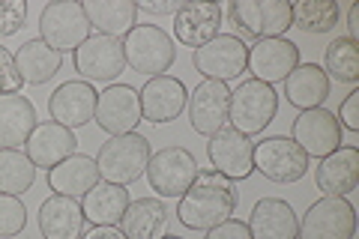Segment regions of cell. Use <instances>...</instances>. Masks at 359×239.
<instances>
[{"label":"cell","instance_id":"cell-1","mask_svg":"<svg viewBox=\"0 0 359 239\" xmlns=\"http://www.w3.org/2000/svg\"><path fill=\"white\" fill-rule=\"evenodd\" d=\"M237 203H240V191L237 183L228 177H222L219 170H201L192 179V186L183 191L180 198V207H177V219L189 231H212L219 227L222 221H228L233 212H237Z\"/></svg>","mask_w":359,"mask_h":239},{"label":"cell","instance_id":"cell-2","mask_svg":"<svg viewBox=\"0 0 359 239\" xmlns=\"http://www.w3.org/2000/svg\"><path fill=\"white\" fill-rule=\"evenodd\" d=\"M150 156H153V150L144 135H138V132L111 135L96 153V170H99V177H102V183L132 186L147 174Z\"/></svg>","mask_w":359,"mask_h":239},{"label":"cell","instance_id":"cell-3","mask_svg":"<svg viewBox=\"0 0 359 239\" xmlns=\"http://www.w3.org/2000/svg\"><path fill=\"white\" fill-rule=\"evenodd\" d=\"M123 54L126 66H132L138 75H165L177 60V45L168 36V30L156 25H135L123 36Z\"/></svg>","mask_w":359,"mask_h":239},{"label":"cell","instance_id":"cell-4","mask_svg":"<svg viewBox=\"0 0 359 239\" xmlns=\"http://www.w3.org/2000/svg\"><path fill=\"white\" fill-rule=\"evenodd\" d=\"M276 114H278V96L269 84L249 78V81H240L237 90H231V108H228L231 129L252 138V135L264 132L273 123Z\"/></svg>","mask_w":359,"mask_h":239},{"label":"cell","instance_id":"cell-5","mask_svg":"<svg viewBox=\"0 0 359 239\" xmlns=\"http://www.w3.org/2000/svg\"><path fill=\"white\" fill-rule=\"evenodd\" d=\"M39 33L42 42L51 45L54 51H78L81 45L93 36V27L84 15V6L75 4V0H57V4H48L39 15Z\"/></svg>","mask_w":359,"mask_h":239},{"label":"cell","instance_id":"cell-6","mask_svg":"<svg viewBox=\"0 0 359 239\" xmlns=\"http://www.w3.org/2000/svg\"><path fill=\"white\" fill-rule=\"evenodd\" d=\"M192 63H195V69L204 75V81L228 84L245 72L249 45H245L243 36H237V33H219L216 39H210L207 45H201L198 51H192Z\"/></svg>","mask_w":359,"mask_h":239},{"label":"cell","instance_id":"cell-7","mask_svg":"<svg viewBox=\"0 0 359 239\" xmlns=\"http://www.w3.org/2000/svg\"><path fill=\"white\" fill-rule=\"evenodd\" d=\"M311 158L287 138V135H273L255 144V170L264 174L269 183L287 186L309 174Z\"/></svg>","mask_w":359,"mask_h":239},{"label":"cell","instance_id":"cell-8","mask_svg":"<svg viewBox=\"0 0 359 239\" xmlns=\"http://www.w3.org/2000/svg\"><path fill=\"white\" fill-rule=\"evenodd\" d=\"M228 15L240 33L255 39H273L282 36L287 27H294L287 0H233L228 6Z\"/></svg>","mask_w":359,"mask_h":239},{"label":"cell","instance_id":"cell-9","mask_svg":"<svg viewBox=\"0 0 359 239\" xmlns=\"http://www.w3.org/2000/svg\"><path fill=\"white\" fill-rule=\"evenodd\" d=\"M356 210L347 198H320L306 210L297 239H353Z\"/></svg>","mask_w":359,"mask_h":239},{"label":"cell","instance_id":"cell-10","mask_svg":"<svg viewBox=\"0 0 359 239\" xmlns=\"http://www.w3.org/2000/svg\"><path fill=\"white\" fill-rule=\"evenodd\" d=\"M75 69L87 84H114L120 72L126 69L123 39L93 33V36L75 51Z\"/></svg>","mask_w":359,"mask_h":239},{"label":"cell","instance_id":"cell-11","mask_svg":"<svg viewBox=\"0 0 359 239\" xmlns=\"http://www.w3.org/2000/svg\"><path fill=\"white\" fill-rule=\"evenodd\" d=\"M198 174L195 156L183 146H165V150L150 156L147 183L159 198H183V191L192 186Z\"/></svg>","mask_w":359,"mask_h":239},{"label":"cell","instance_id":"cell-12","mask_svg":"<svg viewBox=\"0 0 359 239\" xmlns=\"http://www.w3.org/2000/svg\"><path fill=\"white\" fill-rule=\"evenodd\" d=\"M290 141H294L309 158H327L341 146V123L327 108H311L299 111L290 129Z\"/></svg>","mask_w":359,"mask_h":239},{"label":"cell","instance_id":"cell-13","mask_svg":"<svg viewBox=\"0 0 359 239\" xmlns=\"http://www.w3.org/2000/svg\"><path fill=\"white\" fill-rule=\"evenodd\" d=\"M207 156L212 170H219L228 179H249L255 174V141L249 135H243L237 129L224 126L210 138Z\"/></svg>","mask_w":359,"mask_h":239},{"label":"cell","instance_id":"cell-14","mask_svg":"<svg viewBox=\"0 0 359 239\" xmlns=\"http://www.w3.org/2000/svg\"><path fill=\"white\" fill-rule=\"evenodd\" d=\"M96 126L111 135H129L141 123V96L129 84H108L96 96Z\"/></svg>","mask_w":359,"mask_h":239},{"label":"cell","instance_id":"cell-15","mask_svg":"<svg viewBox=\"0 0 359 239\" xmlns=\"http://www.w3.org/2000/svg\"><path fill=\"white\" fill-rule=\"evenodd\" d=\"M299 66V48L285 36H273V39H257L249 45V63L245 69L255 75V81L261 84H278Z\"/></svg>","mask_w":359,"mask_h":239},{"label":"cell","instance_id":"cell-16","mask_svg":"<svg viewBox=\"0 0 359 239\" xmlns=\"http://www.w3.org/2000/svg\"><path fill=\"white\" fill-rule=\"evenodd\" d=\"M138 96H141V120L162 126V123H171L186 111L189 90L174 75H156L144 84V90H138Z\"/></svg>","mask_w":359,"mask_h":239},{"label":"cell","instance_id":"cell-17","mask_svg":"<svg viewBox=\"0 0 359 239\" xmlns=\"http://www.w3.org/2000/svg\"><path fill=\"white\" fill-rule=\"evenodd\" d=\"M189 108V123L198 135L212 138L219 129L228 123V108H231V90L222 81H201L192 96L186 102Z\"/></svg>","mask_w":359,"mask_h":239},{"label":"cell","instance_id":"cell-18","mask_svg":"<svg viewBox=\"0 0 359 239\" xmlns=\"http://www.w3.org/2000/svg\"><path fill=\"white\" fill-rule=\"evenodd\" d=\"M96 90L87 81H66L51 93L48 99V114L54 123L66 129H81L96 117Z\"/></svg>","mask_w":359,"mask_h":239},{"label":"cell","instance_id":"cell-19","mask_svg":"<svg viewBox=\"0 0 359 239\" xmlns=\"http://www.w3.org/2000/svg\"><path fill=\"white\" fill-rule=\"evenodd\" d=\"M75 150H78L75 132L66 129V126H60V123H54V120L36 123V129L30 132V138H27V144H25L27 158H30V162L36 165V168H42V170L57 168L63 158L75 156Z\"/></svg>","mask_w":359,"mask_h":239},{"label":"cell","instance_id":"cell-20","mask_svg":"<svg viewBox=\"0 0 359 239\" xmlns=\"http://www.w3.org/2000/svg\"><path fill=\"white\" fill-rule=\"evenodd\" d=\"M222 18H224V13L219 4H192V0H186L174 13V36H177V42H183L186 48L198 51L201 45H207L210 39L219 36Z\"/></svg>","mask_w":359,"mask_h":239},{"label":"cell","instance_id":"cell-21","mask_svg":"<svg viewBox=\"0 0 359 239\" xmlns=\"http://www.w3.org/2000/svg\"><path fill=\"white\" fill-rule=\"evenodd\" d=\"M314 183L323 198H347L359 186V150L356 146H339L327 158H320L314 170Z\"/></svg>","mask_w":359,"mask_h":239},{"label":"cell","instance_id":"cell-22","mask_svg":"<svg viewBox=\"0 0 359 239\" xmlns=\"http://www.w3.org/2000/svg\"><path fill=\"white\" fill-rule=\"evenodd\" d=\"M87 231V219L81 210V200L51 195L39 207V233L42 239H81Z\"/></svg>","mask_w":359,"mask_h":239},{"label":"cell","instance_id":"cell-23","mask_svg":"<svg viewBox=\"0 0 359 239\" xmlns=\"http://www.w3.org/2000/svg\"><path fill=\"white\" fill-rule=\"evenodd\" d=\"M36 108L21 93L0 96V150H18L25 146L30 132L36 129Z\"/></svg>","mask_w":359,"mask_h":239},{"label":"cell","instance_id":"cell-24","mask_svg":"<svg viewBox=\"0 0 359 239\" xmlns=\"http://www.w3.org/2000/svg\"><path fill=\"white\" fill-rule=\"evenodd\" d=\"M249 224L252 239H297L299 221L297 212L282 198H264L255 203Z\"/></svg>","mask_w":359,"mask_h":239},{"label":"cell","instance_id":"cell-25","mask_svg":"<svg viewBox=\"0 0 359 239\" xmlns=\"http://www.w3.org/2000/svg\"><path fill=\"white\" fill-rule=\"evenodd\" d=\"M132 203L126 186H114V183H99L81 198V210L84 219L93 227H120V219L126 207Z\"/></svg>","mask_w":359,"mask_h":239},{"label":"cell","instance_id":"cell-26","mask_svg":"<svg viewBox=\"0 0 359 239\" xmlns=\"http://www.w3.org/2000/svg\"><path fill=\"white\" fill-rule=\"evenodd\" d=\"M99 183V170H96V158L75 153L69 158H63L57 168L48 170V186L54 195H66V198H84L90 189Z\"/></svg>","mask_w":359,"mask_h":239},{"label":"cell","instance_id":"cell-27","mask_svg":"<svg viewBox=\"0 0 359 239\" xmlns=\"http://www.w3.org/2000/svg\"><path fill=\"white\" fill-rule=\"evenodd\" d=\"M84 15L90 27L102 36H126L138 25V4L135 0H84Z\"/></svg>","mask_w":359,"mask_h":239},{"label":"cell","instance_id":"cell-28","mask_svg":"<svg viewBox=\"0 0 359 239\" xmlns=\"http://www.w3.org/2000/svg\"><path fill=\"white\" fill-rule=\"evenodd\" d=\"M327 96H330V78L318 63H299L285 78V99L299 111L323 108Z\"/></svg>","mask_w":359,"mask_h":239},{"label":"cell","instance_id":"cell-29","mask_svg":"<svg viewBox=\"0 0 359 239\" xmlns=\"http://www.w3.org/2000/svg\"><path fill=\"white\" fill-rule=\"evenodd\" d=\"M126 239H162L168 233V207L156 198L132 200L120 219Z\"/></svg>","mask_w":359,"mask_h":239},{"label":"cell","instance_id":"cell-30","mask_svg":"<svg viewBox=\"0 0 359 239\" xmlns=\"http://www.w3.org/2000/svg\"><path fill=\"white\" fill-rule=\"evenodd\" d=\"M15 66H18V75L25 84H48L54 75L60 72L63 66V54L54 51L51 45H45L42 39H27L25 45H18L15 51Z\"/></svg>","mask_w":359,"mask_h":239},{"label":"cell","instance_id":"cell-31","mask_svg":"<svg viewBox=\"0 0 359 239\" xmlns=\"http://www.w3.org/2000/svg\"><path fill=\"white\" fill-rule=\"evenodd\" d=\"M339 0H299L290 4V21L302 33H330L339 25Z\"/></svg>","mask_w":359,"mask_h":239},{"label":"cell","instance_id":"cell-32","mask_svg":"<svg viewBox=\"0 0 359 239\" xmlns=\"http://www.w3.org/2000/svg\"><path fill=\"white\" fill-rule=\"evenodd\" d=\"M36 179V165L21 150H0V195L21 198Z\"/></svg>","mask_w":359,"mask_h":239},{"label":"cell","instance_id":"cell-33","mask_svg":"<svg viewBox=\"0 0 359 239\" xmlns=\"http://www.w3.org/2000/svg\"><path fill=\"white\" fill-rule=\"evenodd\" d=\"M323 72L327 78H335L341 84H356L359 81V48L353 39L339 36L335 42L327 45L323 54Z\"/></svg>","mask_w":359,"mask_h":239},{"label":"cell","instance_id":"cell-34","mask_svg":"<svg viewBox=\"0 0 359 239\" xmlns=\"http://www.w3.org/2000/svg\"><path fill=\"white\" fill-rule=\"evenodd\" d=\"M25 227H27V210L21 198L0 195V239H13L25 233Z\"/></svg>","mask_w":359,"mask_h":239},{"label":"cell","instance_id":"cell-35","mask_svg":"<svg viewBox=\"0 0 359 239\" xmlns=\"http://www.w3.org/2000/svg\"><path fill=\"white\" fill-rule=\"evenodd\" d=\"M27 4L25 0H0V36H15L25 27Z\"/></svg>","mask_w":359,"mask_h":239},{"label":"cell","instance_id":"cell-36","mask_svg":"<svg viewBox=\"0 0 359 239\" xmlns=\"http://www.w3.org/2000/svg\"><path fill=\"white\" fill-rule=\"evenodd\" d=\"M0 84H4V93H21V87H25L15 66V54L4 45H0Z\"/></svg>","mask_w":359,"mask_h":239},{"label":"cell","instance_id":"cell-37","mask_svg":"<svg viewBox=\"0 0 359 239\" xmlns=\"http://www.w3.org/2000/svg\"><path fill=\"white\" fill-rule=\"evenodd\" d=\"M335 120H339L347 132H359V90H351V93L344 96Z\"/></svg>","mask_w":359,"mask_h":239},{"label":"cell","instance_id":"cell-38","mask_svg":"<svg viewBox=\"0 0 359 239\" xmlns=\"http://www.w3.org/2000/svg\"><path fill=\"white\" fill-rule=\"evenodd\" d=\"M204 239H252V233H249V224H245V221L228 219V221H222L219 227L207 231Z\"/></svg>","mask_w":359,"mask_h":239},{"label":"cell","instance_id":"cell-39","mask_svg":"<svg viewBox=\"0 0 359 239\" xmlns=\"http://www.w3.org/2000/svg\"><path fill=\"white\" fill-rule=\"evenodd\" d=\"M177 9H180V0H159V4L141 0L138 4V13H147V15H174Z\"/></svg>","mask_w":359,"mask_h":239},{"label":"cell","instance_id":"cell-40","mask_svg":"<svg viewBox=\"0 0 359 239\" xmlns=\"http://www.w3.org/2000/svg\"><path fill=\"white\" fill-rule=\"evenodd\" d=\"M81 239H126L120 227H90L81 233Z\"/></svg>","mask_w":359,"mask_h":239},{"label":"cell","instance_id":"cell-41","mask_svg":"<svg viewBox=\"0 0 359 239\" xmlns=\"http://www.w3.org/2000/svg\"><path fill=\"white\" fill-rule=\"evenodd\" d=\"M347 39H359V6L353 4L351 9H347Z\"/></svg>","mask_w":359,"mask_h":239},{"label":"cell","instance_id":"cell-42","mask_svg":"<svg viewBox=\"0 0 359 239\" xmlns=\"http://www.w3.org/2000/svg\"><path fill=\"white\" fill-rule=\"evenodd\" d=\"M162 239H183V236H171V233H165Z\"/></svg>","mask_w":359,"mask_h":239},{"label":"cell","instance_id":"cell-43","mask_svg":"<svg viewBox=\"0 0 359 239\" xmlns=\"http://www.w3.org/2000/svg\"><path fill=\"white\" fill-rule=\"evenodd\" d=\"M0 96H4V84H0Z\"/></svg>","mask_w":359,"mask_h":239}]
</instances>
